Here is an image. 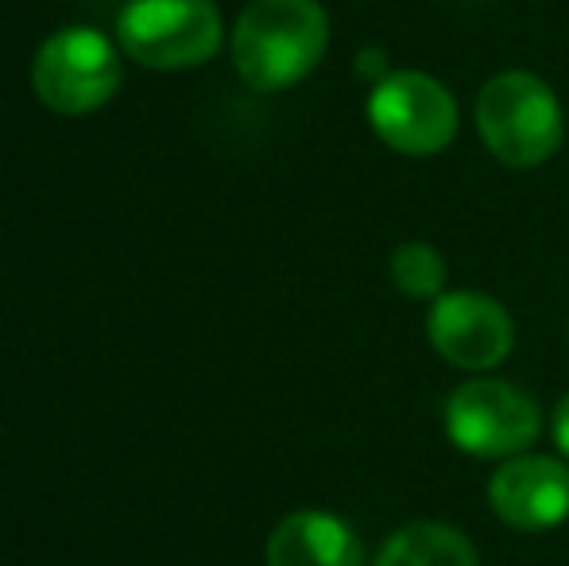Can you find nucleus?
Returning a JSON list of instances; mask_svg holds the SVG:
<instances>
[{"mask_svg": "<svg viewBox=\"0 0 569 566\" xmlns=\"http://www.w3.org/2000/svg\"><path fill=\"white\" fill-rule=\"evenodd\" d=\"M330 16L318 0H252L232 28V67L244 86L276 93L322 62Z\"/></svg>", "mask_w": 569, "mask_h": 566, "instance_id": "obj_1", "label": "nucleus"}, {"mask_svg": "<svg viewBox=\"0 0 569 566\" xmlns=\"http://www.w3.org/2000/svg\"><path fill=\"white\" fill-rule=\"evenodd\" d=\"M477 132L503 167H542L566 140L558 93L531 70L492 75L477 93Z\"/></svg>", "mask_w": 569, "mask_h": 566, "instance_id": "obj_2", "label": "nucleus"}, {"mask_svg": "<svg viewBox=\"0 0 569 566\" xmlns=\"http://www.w3.org/2000/svg\"><path fill=\"white\" fill-rule=\"evenodd\" d=\"M442 427L472 458H516L539 438L542 416L535 396L500 377H472L446 396Z\"/></svg>", "mask_w": 569, "mask_h": 566, "instance_id": "obj_3", "label": "nucleus"}, {"mask_svg": "<svg viewBox=\"0 0 569 566\" xmlns=\"http://www.w3.org/2000/svg\"><path fill=\"white\" fill-rule=\"evenodd\" d=\"M368 125L391 151L427 159L457 137V98L427 70H388L368 93Z\"/></svg>", "mask_w": 569, "mask_h": 566, "instance_id": "obj_4", "label": "nucleus"}, {"mask_svg": "<svg viewBox=\"0 0 569 566\" xmlns=\"http://www.w3.org/2000/svg\"><path fill=\"white\" fill-rule=\"evenodd\" d=\"M117 39L151 70H190L221 47V16L213 0H128Z\"/></svg>", "mask_w": 569, "mask_h": 566, "instance_id": "obj_5", "label": "nucleus"}, {"mask_svg": "<svg viewBox=\"0 0 569 566\" xmlns=\"http://www.w3.org/2000/svg\"><path fill=\"white\" fill-rule=\"evenodd\" d=\"M31 86L54 113L82 117L101 109L120 86L117 47L93 28H62L39 47Z\"/></svg>", "mask_w": 569, "mask_h": 566, "instance_id": "obj_6", "label": "nucleus"}, {"mask_svg": "<svg viewBox=\"0 0 569 566\" xmlns=\"http://www.w3.org/2000/svg\"><path fill=\"white\" fill-rule=\"evenodd\" d=\"M427 338L442 361L465 373H488L508 361L516 322L508 307L480 291H442L430 302Z\"/></svg>", "mask_w": 569, "mask_h": 566, "instance_id": "obj_7", "label": "nucleus"}, {"mask_svg": "<svg viewBox=\"0 0 569 566\" xmlns=\"http://www.w3.org/2000/svg\"><path fill=\"white\" fill-rule=\"evenodd\" d=\"M488 508L516 532H550L569 520V461L516 454L488 481Z\"/></svg>", "mask_w": 569, "mask_h": 566, "instance_id": "obj_8", "label": "nucleus"}, {"mask_svg": "<svg viewBox=\"0 0 569 566\" xmlns=\"http://www.w3.org/2000/svg\"><path fill=\"white\" fill-rule=\"evenodd\" d=\"M268 566H365V547L341 516L302 508L271 528Z\"/></svg>", "mask_w": 569, "mask_h": 566, "instance_id": "obj_9", "label": "nucleus"}, {"mask_svg": "<svg viewBox=\"0 0 569 566\" xmlns=\"http://www.w3.org/2000/svg\"><path fill=\"white\" fill-rule=\"evenodd\" d=\"M372 566H480V559L461 528L442 520H415L383 539Z\"/></svg>", "mask_w": 569, "mask_h": 566, "instance_id": "obj_10", "label": "nucleus"}, {"mask_svg": "<svg viewBox=\"0 0 569 566\" xmlns=\"http://www.w3.org/2000/svg\"><path fill=\"white\" fill-rule=\"evenodd\" d=\"M391 280L407 299L435 302L446 291L450 268H446V257L430 241H403L391 252Z\"/></svg>", "mask_w": 569, "mask_h": 566, "instance_id": "obj_11", "label": "nucleus"}, {"mask_svg": "<svg viewBox=\"0 0 569 566\" xmlns=\"http://www.w3.org/2000/svg\"><path fill=\"white\" fill-rule=\"evenodd\" d=\"M555 446H558V454L569 461V393L558 400V408H555Z\"/></svg>", "mask_w": 569, "mask_h": 566, "instance_id": "obj_12", "label": "nucleus"}, {"mask_svg": "<svg viewBox=\"0 0 569 566\" xmlns=\"http://www.w3.org/2000/svg\"><path fill=\"white\" fill-rule=\"evenodd\" d=\"M566 334H569V322H566Z\"/></svg>", "mask_w": 569, "mask_h": 566, "instance_id": "obj_13", "label": "nucleus"}]
</instances>
